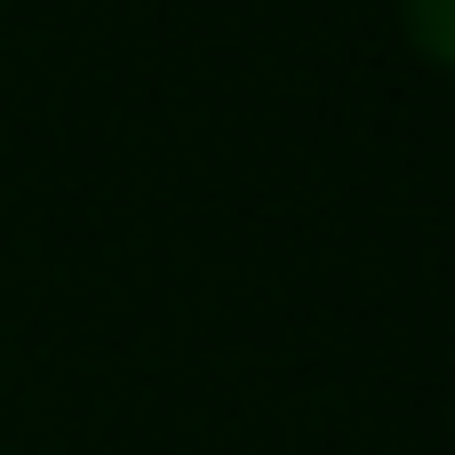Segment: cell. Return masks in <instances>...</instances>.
Masks as SVG:
<instances>
[{
  "label": "cell",
  "mask_w": 455,
  "mask_h": 455,
  "mask_svg": "<svg viewBox=\"0 0 455 455\" xmlns=\"http://www.w3.org/2000/svg\"><path fill=\"white\" fill-rule=\"evenodd\" d=\"M400 16H408V40L440 72H455V0H400Z\"/></svg>",
  "instance_id": "6da1fadb"
}]
</instances>
